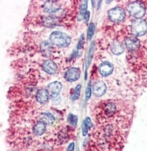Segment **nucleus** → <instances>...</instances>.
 I'll return each mask as SVG.
<instances>
[{
	"instance_id": "1",
	"label": "nucleus",
	"mask_w": 147,
	"mask_h": 151,
	"mask_svg": "<svg viewBox=\"0 0 147 151\" xmlns=\"http://www.w3.org/2000/svg\"><path fill=\"white\" fill-rule=\"evenodd\" d=\"M51 43L60 47H66L68 46L71 42V37L66 33L60 31L52 32L49 37Z\"/></svg>"
},
{
	"instance_id": "2",
	"label": "nucleus",
	"mask_w": 147,
	"mask_h": 151,
	"mask_svg": "<svg viewBox=\"0 0 147 151\" xmlns=\"http://www.w3.org/2000/svg\"><path fill=\"white\" fill-rule=\"evenodd\" d=\"M127 11L132 17L136 19H140L145 14L146 9L141 2L133 1L128 5Z\"/></svg>"
},
{
	"instance_id": "3",
	"label": "nucleus",
	"mask_w": 147,
	"mask_h": 151,
	"mask_svg": "<svg viewBox=\"0 0 147 151\" xmlns=\"http://www.w3.org/2000/svg\"><path fill=\"white\" fill-rule=\"evenodd\" d=\"M132 32L138 37H142L147 32V23L142 19L133 20L131 25Z\"/></svg>"
},
{
	"instance_id": "4",
	"label": "nucleus",
	"mask_w": 147,
	"mask_h": 151,
	"mask_svg": "<svg viewBox=\"0 0 147 151\" xmlns=\"http://www.w3.org/2000/svg\"><path fill=\"white\" fill-rule=\"evenodd\" d=\"M101 115L105 119L113 117L117 112V106L112 101L104 103L101 107Z\"/></svg>"
},
{
	"instance_id": "5",
	"label": "nucleus",
	"mask_w": 147,
	"mask_h": 151,
	"mask_svg": "<svg viewBox=\"0 0 147 151\" xmlns=\"http://www.w3.org/2000/svg\"><path fill=\"white\" fill-rule=\"evenodd\" d=\"M125 16V11L119 7H116L108 12V17L114 22H119L124 20Z\"/></svg>"
},
{
	"instance_id": "6",
	"label": "nucleus",
	"mask_w": 147,
	"mask_h": 151,
	"mask_svg": "<svg viewBox=\"0 0 147 151\" xmlns=\"http://www.w3.org/2000/svg\"><path fill=\"white\" fill-rule=\"evenodd\" d=\"M125 46L130 51H135L138 50L140 46V42L136 37H130L125 40Z\"/></svg>"
},
{
	"instance_id": "7",
	"label": "nucleus",
	"mask_w": 147,
	"mask_h": 151,
	"mask_svg": "<svg viewBox=\"0 0 147 151\" xmlns=\"http://www.w3.org/2000/svg\"><path fill=\"white\" fill-rule=\"evenodd\" d=\"M81 72L77 68H72L67 70L65 74V78L68 82H75L79 78Z\"/></svg>"
},
{
	"instance_id": "8",
	"label": "nucleus",
	"mask_w": 147,
	"mask_h": 151,
	"mask_svg": "<svg viewBox=\"0 0 147 151\" xmlns=\"http://www.w3.org/2000/svg\"><path fill=\"white\" fill-rule=\"evenodd\" d=\"M106 91V86L103 81H97L93 86L94 94L97 97L104 95Z\"/></svg>"
},
{
	"instance_id": "9",
	"label": "nucleus",
	"mask_w": 147,
	"mask_h": 151,
	"mask_svg": "<svg viewBox=\"0 0 147 151\" xmlns=\"http://www.w3.org/2000/svg\"><path fill=\"white\" fill-rule=\"evenodd\" d=\"M99 73L101 76L104 77L108 76L112 74L113 71V66L110 62L108 61H104L103 63H101L98 68Z\"/></svg>"
},
{
	"instance_id": "10",
	"label": "nucleus",
	"mask_w": 147,
	"mask_h": 151,
	"mask_svg": "<svg viewBox=\"0 0 147 151\" xmlns=\"http://www.w3.org/2000/svg\"><path fill=\"white\" fill-rule=\"evenodd\" d=\"M63 85L60 82L55 81L49 83L47 86V91L49 93L51 94L52 96H58L60 93Z\"/></svg>"
},
{
	"instance_id": "11",
	"label": "nucleus",
	"mask_w": 147,
	"mask_h": 151,
	"mask_svg": "<svg viewBox=\"0 0 147 151\" xmlns=\"http://www.w3.org/2000/svg\"><path fill=\"white\" fill-rule=\"evenodd\" d=\"M42 68L48 74H54L57 70L56 63L52 60H46L43 63Z\"/></svg>"
},
{
	"instance_id": "12",
	"label": "nucleus",
	"mask_w": 147,
	"mask_h": 151,
	"mask_svg": "<svg viewBox=\"0 0 147 151\" xmlns=\"http://www.w3.org/2000/svg\"><path fill=\"white\" fill-rule=\"evenodd\" d=\"M59 8L60 6L58 5V2L57 1H47L43 6L44 12L47 13L55 12Z\"/></svg>"
},
{
	"instance_id": "13",
	"label": "nucleus",
	"mask_w": 147,
	"mask_h": 151,
	"mask_svg": "<svg viewBox=\"0 0 147 151\" xmlns=\"http://www.w3.org/2000/svg\"><path fill=\"white\" fill-rule=\"evenodd\" d=\"M49 99V93L46 89H41L37 91L36 94V100L38 103L45 104L47 102Z\"/></svg>"
},
{
	"instance_id": "14",
	"label": "nucleus",
	"mask_w": 147,
	"mask_h": 151,
	"mask_svg": "<svg viewBox=\"0 0 147 151\" xmlns=\"http://www.w3.org/2000/svg\"><path fill=\"white\" fill-rule=\"evenodd\" d=\"M39 122H41L46 125H51L54 123V117L50 113H42L39 116Z\"/></svg>"
},
{
	"instance_id": "15",
	"label": "nucleus",
	"mask_w": 147,
	"mask_h": 151,
	"mask_svg": "<svg viewBox=\"0 0 147 151\" xmlns=\"http://www.w3.org/2000/svg\"><path fill=\"white\" fill-rule=\"evenodd\" d=\"M46 130V125L41 122H39L33 127V131L35 135L41 136Z\"/></svg>"
},
{
	"instance_id": "16",
	"label": "nucleus",
	"mask_w": 147,
	"mask_h": 151,
	"mask_svg": "<svg viewBox=\"0 0 147 151\" xmlns=\"http://www.w3.org/2000/svg\"><path fill=\"white\" fill-rule=\"evenodd\" d=\"M111 51L115 55H120L124 51V47L119 42L115 41L111 46Z\"/></svg>"
},
{
	"instance_id": "17",
	"label": "nucleus",
	"mask_w": 147,
	"mask_h": 151,
	"mask_svg": "<svg viewBox=\"0 0 147 151\" xmlns=\"http://www.w3.org/2000/svg\"><path fill=\"white\" fill-rule=\"evenodd\" d=\"M41 48L44 54H46L47 55V54H49L50 53V51L52 49V47L48 42L44 41L43 42L41 45Z\"/></svg>"
},
{
	"instance_id": "18",
	"label": "nucleus",
	"mask_w": 147,
	"mask_h": 151,
	"mask_svg": "<svg viewBox=\"0 0 147 151\" xmlns=\"http://www.w3.org/2000/svg\"><path fill=\"white\" fill-rule=\"evenodd\" d=\"M87 1H83L82 5L80 6V18L79 20H82L83 16H84L85 14L87 12Z\"/></svg>"
},
{
	"instance_id": "19",
	"label": "nucleus",
	"mask_w": 147,
	"mask_h": 151,
	"mask_svg": "<svg viewBox=\"0 0 147 151\" xmlns=\"http://www.w3.org/2000/svg\"><path fill=\"white\" fill-rule=\"evenodd\" d=\"M68 122L70 123L73 126H76L77 124V117L76 115L72 114V113H69L68 116Z\"/></svg>"
},
{
	"instance_id": "20",
	"label": "nucleus",
	"mask_w": 147,
	"mask_h": 151,
	"mask_svg": "<svg viewBox=\"0 0 147 151\" xmlns=\"http://www.w3.org/2000/svg\"><path fill=\"white\" fill-rule=\"evenodd\" d=\"M94 31H95V25L94 24L91 23L88 28V31H87V39H88V40L92 39V38L94 34Z\"/></svg>"
},
{
	"instance_id": "21",
	"label": "nucleus",
	"mask_w": 147,
	"mask_h": 151,
	"mask_svg": "<svg viewBox=\"0 0 147 151\" xmlns=\"http://www.w3.org/2000/svg\"><path fill=\"white\" fill-rule=\"evenodd\" d=\"M94 47V42H93V44L92 45L91 47H90V52H89L88 56H87V66H86V69H87V68H88V66H89V65H90V62H91V61H92V55H93Z\"/></svg>"
},
{
	"instance_id": "22",
	"label": "nucleus",
	"mask_w": 147,
	"mask_h": 151,
	"mask_svg": "<svg viewBox=\"0 0 147 151\" xmlns=\"http://www.w3.org/2000/svg\"><path fill=\"white\" fill-rule=\"evenodd\" d=\"M80 91H81V84H78L76 88H75L74 94L73 96V100H77L80 96Z\"/></svg>"
},
{
	"instance_id": "23",
	"label": "nucleus",
	"mask_w": 147,
	"mask_h": 151,
	"mask_svg": "<svg viewBox=\"0 0 147 151\" xmlns=\"http://www.w3.org/2000/svg\"><path fill=\"white\" fill-rule=\"evenodd\" d=\"M92 94V89H91V85L90 83H89L88 86L87 87L86 89V94H85V100L88 101L90 99V96H91Z\"/></svg>"
},
{
	"instance_id": "24",
	"label": "nucleus",
	"mask_w": 147,
	"mask_h": 151,
	"mask_svg": "<svg viewBox=\"0 0 147 151\" xmlns=\"http://www.w3.org/2000/svg\"><path fill=\"white\" fill-rule=\"evenodd\" d=\"M84 42H85V38H84V35L82 34V35H81V37H80V38H79V43H78V45H77V49H82V47L84 46Z\"/></svg>"
},
{
	"instance_id": "25",
	"label": "nucleus",
	"mask_w": 147,
	"mask_h": 151,
	"mask_svg": "<svg viewBox=\"0 0 147 151\" xmlns=\"http://www.w3.org/2000/svg\"><path fill=\"white\" fill-rule=\"evenodd\" d=\"M82 129H83V136H87V132H88L89 127H88V126H87V124H86V122H85V121L84 122V124H83Z\"/></svg>"
},
{
	"instance_id": "26",
	"label": "nucleus",
	"mask_w": 147,
	"mask_h": 151,
	"mask_svg": "<svg viewBox=\"0 0 147 151\" xmlns=\"http://www.w3.org/2000/svg\"><path fill=\"white\" fill-rule=\"evenodd\" d=\"M90 13L89 11H87L86 13L85 14V15L84 16V20L85 23H87L89 21V19H90Z\"/></svg>"
},
{
	"instance_id": "27",
	"label": "nucleus",
	"mask_w": 147,
	"mask_h": 151,
	"mask_svg": "<svg viewBox=\"0 0 147 151\" xmlns=\"http://www.w3.org/2000/svg\"><path fill=\"white\" fill-rule=\"evenodd\" d=\"M75 149V143L72 142L68 145L67 148V151H74Z\"/></svg>"
},
{
	"instance_id": "28",
	"label": "nucleus",
	"mask_w": 147,
	"mask_h": 151,
	"mask_svg": "<svg viewBox=\"0 0 147 151\" xmlns=\"http://www.w3.org/2000/svg\"><path fill=\"white\" fill-rule=\"evenodd\" d=\"M85 122H86V124H87V126H88V127H89V128H90V127H92V122H91V120H90V119L89 117H87L86 118V119H85Z\"/></svg>"
},
{
	"instance_id": "29",
	"label": "nucleus",
	"mask_w": 147,
	"mask_h": 151,
	"mask_svg": "<svg viewBox=\"0 0 147 151\" xmlns=\"http://www.w3.org/2000/svg\"><path fill=\"white\" fill-rule=\"evenodd\" d=\"M87 151H94V150H87Z\"/></svg>"
}]
</instances>
